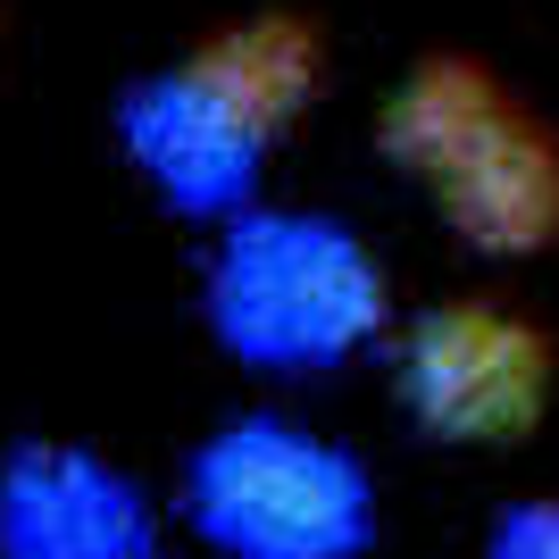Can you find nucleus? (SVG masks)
<instances>
[{
	"instance_id": "1",
	"label": "nucleus",
	"mask_w": 559,
	"mask_h": 559,
	"mask_svg": "<svg viewBox=\"0 0 559 559\" xmlns=\"http://www.w3.org/2000/svg\"><path fill=\"white\" fill-rule=\"evenodd\" d=\"M393 151L409 167H426V176L443 185V201L460 210V226H476L485 242L526 251L543 226H559L551 142L501 93H485V84L460 75V68H435L418 93L393 109Z\"/></svg>"
},
{
	"instance_id": "2",
	"label": "nucleus",
	"mask_w": 559,
	"mask_h": 559,
	"mask_svg": "<svg viewBox=\"0 0 559 559\" xmlns=\"http://www.w3.org/2000/svg\"><path fill=\"white\" fill-rule=\"evenodd\" d=\"M301 68H309L301 34H234V43H217L201 68L167 75L159 93L134 100L126 126H134L142 167L192 210L226 201L251 176L267 117L284 100H301Z\"/></svg>"
},
{
	"instance_id": "3",
	"label": "nucleus",
	"mask_w": 559,
	"mask_h": 559,
	"mask_svg": "<svg viewBox=\"0 0 559 559\" xmlns=\"http://www.w3.org/2000/svg\"><path fill=\"white\" fill-rule=\"evenodd\" d=\"M376 318V267L318 217H251L217 259V326L259 359H334Z\"/></svg>"
},
{
	"instance_id": "4",
	"label": "nucleus",
	"mask_w": 559,
	"mask_h": 559,
	"mask_svg": "<svg viewBox=\"0 0 559 559\" xmlns=\"http://www.w3.org/2000/svg\"><path fill=\"white\" fill-rule=\"evenodd\" d=\"M201 510L242 559H334L359 535V476L284 426H242L201 467Z\"/></svg>"
},
{
	"instance_id": "5",
	"label": "nucleus",
	"mask_w": 559,
	"mask_h": 559,
	"mask_svg": "<svg viewBox=\"0 0 559 559\" xmlns=\"http://www.w3.org/2000/svg\"><path fill=\"white\" fill-rule=\"evenodd\" d=\"M535 384H543L535 334L492 318V309H443L409 343V401L435 426H460V435L518 426L535 409Z\"/></svg>"
},
{
	"instance_id": "6",
	"label": "nucleus",
	"mask_w": 559,
	"mask_h": 559,
	"mask_svg": "<svg viewBox=\"0 0 559 559\" xmlns=\"http://www.w3.org/2000/svg\"><path fill=\"white\" fill-rule=\"evenodd\" d=\"M9 551L17 559H134L126 492H109L93 467H75V460H43L34 476H17Z\"/></svg>"
},
{
	"instance_id": "7",
	"label": "nucleus",
	"mask_w": 559,
	"mask_h": 559,
	"mask_svg": "<svg viewBox=\"0 0 559 559\" xmlns=\"http://www.w3.org/2000/svg\"><path fill=\"white\" fill-rule=\"evenodd\" d=\"M501 559H559V510H526L501 535Z\"/></svg>"
}]
</instances>
